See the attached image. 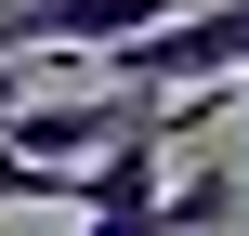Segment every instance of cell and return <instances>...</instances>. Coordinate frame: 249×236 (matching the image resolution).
<instances>
[{"label": "cell", "instance_id": "1", "mask_svg": "<svg viewBox=\"0 0 249 236\" xmlns=\"http://www.w3.org/2000/svg\"><path fill=\"white\" fill-rule=\"evenodd\" d=\"M92 66H105V79H131V92H171V79H223V66H249V0H171L158 26L105 39Z\"/></svg>", "mask_w": 249, "mask_h": 236}, {"label": "cell", "instance_id": "2", "mask_svg": "<svg viewBox=\"0 0 249 236\" xmlns=\"http://www.w3.org/2000/svg\"><path fill=\"white\" fill-rule=\"evenodd\" d=\"M171 0H0V66H26V53H105V39H131V26H158Z\"/></svg>", "mask_w": 249, "mask_h": 236}, {"label": "cell", "instance_id": "3", "mask_svg": "<svg viewBox=\"0 0 249 236\" xmlns=\"http://www.w3.org/2000/svg\"><path fill=\"white\" fill-rule=\"evenodd\" d=\"M236 171H184V184H158V223H236Z\"/></svg>", "mask_w": 249, "mask_h": 236}, {"label": "cell", "instance_id": "4", "mask_svg": "<svg viewBox=\"0 0 249 236\" xmlns=\"http://www.w3.org/2000/svg\"><path fill=\"white\" fill-rule=\"evenodd\" d=\"M66 210V158H13V131H0V210Z\"/></svg>", "mask_w": 249, "mask_h": 236}, {"label": "cell", "instance_id": "5", "mask_svg": "<svg viewBox=\"0 0 249 236\" xmlns=\"http://www.w3.org/2000/svg\"><path fill=\"white\" fill-rule=\"evenodd\" d=\"M223 92H236V105H249V66H223Z\"/></svg>", "mask_w": 249, "mask_h": 236}, {"label": "cell", "instance_id": "6", "mask_svg": "<svg viewBox=\"0 0 249 236\" xmlns=\"http://www.w3.org/2000/svg\"><path fill=\"white\" fill-rule=\"evenodd\" d=\"M236 184H249V171H236ZM236 210H249V197H236Z\"/></svg>", "mask_w": 249, "mask_h": 236}]
</instances>
